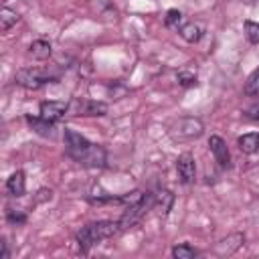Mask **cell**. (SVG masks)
Instances as JSON below:
<instances>
[{"label": "cell", "mask_w": 259, "mask_h": 259, "mask_svg": "<svg viewBox=\"0 0 259 259\" xmlns=\"http://www.w3.org/2000/svg\"><path fill=\"white\" fill-rule=\"evenodd\" d=\"M63 142H65V154L77 162L83 168H105L107 166V152L103 146L89 142L83 134H79L73 127H65L63 130Z\"/></svg>", "instance_id": "6da1fadb"}, {"label": "cell", "mask_w": 259, "mask_h": 259, "mask_svg": "<svg viewBox=\"0 0 259 259\" xmlns=\"http://www.w3.org/2000/svg\"><path fill=\"white\" fill-rule=\"evenodd\" d=\"M117 233H119V223L117 221L103 219V221H95V223H89V225L81 227V231L75 235V239H77L79 251L83 255H87L91 251V247L99 245L105 239H111Z\"/></svg>", "instance_id": "7a4b0ae2"}, {"label": "cell", "mask_w": 259, "mask_h": 259, "mask_svg": "<svg viewBox=\"0 0 259 259\" xmlns=\"http://www.w3.org/2000/svg\"><path fill=\"white\" fill-rule=\"evenodd\" d=\"M154 206H156V194H154V192H144V196H142L138 202H134V204H130V206H123V212H121V217L117 219V223H119V233L130 231L132 227H136Z\"/></svg>", "instance_id": "3957f363"}, {"label": "cell", "mask_w": 259, "mask_h": 259, "mask_svg": "<svg viewBox=\"0 0 259 259\" xmlns=\"http://www.w3.org/2000/svg\"><path fill=\"white\" fill-rule=\"evenodd\" d=\"M202 132H204L202 121H200L198 117H192V115H186V117L176 119V121L170 125V130H168L170 138H172V140H176V142L196 140V138H200V136H202Z\"/></svg>", "instance_id": "277c9868"}, {"label": "cell", "mask_w": 259, "mask_h": 259, "mask_svg": "<svg viewBox=\"0 0 259 259\" xmlns=\"http://www.w3.org/2000/svg\"><path fill=\"white\" fill-rule=\"evenodd\" d=\"M14 81H16V85H20V87H24L28 91H36L47 83H55L57 77L47 75V73H42L38 69H18L16 75H14Z\"/></svg>", "instance_id": "5b68a950"}, {"label": "cell", "mask_w": 259, "mask_h": 259, "mask_svg": "<svg viewBox=\"0 0 259 259\" xmlns=\"http://www.w3.org/2000/svg\"><path fill=\"white\" fill-rule=\"evenodd\" d=\"M107 103L97 99H73L69 103V115L81 117H101L107 115Z\"/></svg>", "instance_id": "8992f818"}, {"label": "cell", "mask_w": 259, "mask_h": 259, "mask_svg": "<svg viewBox=\"0 0 259 259\" xmlns=\"http://www.w3.org/2000/svg\"><path fill=\"white\" fill-rule=\"evenodd\" d=\"M69 113V103L67 101H55V99H47V101H40L38 105V115L57 123L61 117H65Z\"/></svg>", "instance_id": "52a82bcc"}, {"label": "cell", "mask_w": 259, "mask_h": 259, "mask_svg": "<svg viewBox=\"0 0 259 259\" xmlns=\"http://www.w3.org/2000/svg\"><path fill=\"white\" fill-rule=\"evenodd\" d=\"M208 150H210L214 162H217L223 170L231 168V152H229L227 142H225L221 136H210V138H208Z\"/></svg>", "instance_id": "ba28073f"}, {"label": "cell", "mask_w": 259, "mask_h": 259, "mask_svg": "<svg viewBox=\"0 0 259 259\" xmlns=\"http://www.w3.org/2000/svg\"><path fill=\"white\" fill-rule=\"evenodd\" d=\"M176 172H178V178L182 184H192L194 178H196V162H194V156L190 152H184L178 156L176 160Z\"/></svg>", "instance_id": "9c48e42d"}, {"label": "cell", "mask_w": 259, "mask_h": 259, "mask_svg": "<svg viewBox=\"0 0 259 259\" xmlns=\"http://www.w3.org/2000/svg\"><path fill=\"white\" fill-rule=\"evenodd\" d=\"M243 243H245V235H243V233H231V235H227V237H223L221 241L214 243L212 253H217L219 257H229V255H233Z\"/></svg>", "instance_id": "30bf717a"}, {"label": "cell", "mask_w": 259, "mask_h": 259, "mask_svg": "<svg viewBox=\"0 0 259 259\" xmlns=\"http://www.w3.org/2000/svg\"><path fill=\"white\" fill-rule=\"evenodd\" d=\"M24 121H26V125H28L36 136H40V138H53V136H55V125H57V123H53V121H49V119H45V117H40V115H30V113H26V115H24Z\"/></svg>", "instance_id": "8fae6325"}, {"label": "cell", "mask_w": 259, "mask_h": 259, "mask_svg": "<svg viewBox=\"0 0 259 259\" xmlns=\"http://www.w3.org/2000/svg\"><path fill=\"white\" fill-rule=\"evenodd\" d=\"M6 192L8 196H14V198H20L26 194V176L22 170H16L6 178Z\"/></svg>", "instance_id": "7c38bea8"}, {"label": "cell", "mask_w": 259, "mask_h": 259, "mask_svg": "<svg viewBox=\"0 0 259 259\" xmlns=\"http://www.w3.org/2000/svg\"><path fill=\"white\" fill-rule=\"evenodd\" d=\"M237 146L243 154H257L259 152V132H249V134H243L239 136L237 140Z\"/></svg>", "instance_id": "4fadbf2b"}, {"label": "cell", "mask_w": 259, "mask_h": 259, "mask_svg": "<svg viewBox=\"0 0 259 259\" xmlns=\"http://www.w3.org/2000/svg\"><path fill=\"white\" fill-rule=\"evenodd\" d=\"M51 53H53L51 42L45 40V38H36V40H32L30 47H28V55H30L32 59H36V61H47V59L51 57Z\"/></svg>", "instance_id": "5bb4252c"}, {"label": "cell", "mask_w": 259, "mask_h": 259, "mask_svg": "<svg viewBox=\"0 0 259 259\" xmlns=\"http://www.w3.org/2000/svg\"><path fill=\"white\" fill-rule=\"evenodd\" d=\"M178 34L186 40V42H198L200 38H202V34H204V30H202V26L198 24V22H184L182 24V28L178 30Z\"/></svg>", "instance_id": "9a60e30c"}, {"label": "cell", "mask_w": 259, "mask_h": 259, "mask_svg": "<svg viewBox=\"0 0 259 259\" xmlns=\"http://www.w3.org/2000/svg\"><path fill=\"white\" fill-rule=\"evenodd\" d=\"M164 24H166V28L178 32V30L182 28V24H184V14H182L178 8H170V10L166 12V16H164Z\"/></svg>", "instance_id": "2e32d148"}, {"label": "cell", "mask_w": 259, "mask_h": 259, "mask_svg": "<svg viewBox=\"0 0 259 259\" xmlns=\"http://www.w3.org/2000/svg\"><path fill=\"white\" fill-rule=\"evenodd\" d=\"M174 259H194L198 255V249H194L190 243H176L170 251Z\"/></svg>", "instance_id": "e0dca14e"}, {"label": "cell", "mask_w": 259, "mask_h": 259, "mask_svg": "<svg viewBox=\"0 0 259 259\" xmlns=\"http://www.w3.org/2000/svg\"><path fill=\"white\" fill-rule=\"evenodd\" d=\"M18 12H14V10H10L8 6H2L0 8V30L2 32H6V30H10L16 22H18Z\"/></svg>", "instance_id": "ac0fdd59"}, {"label": "cell", "mask_w": 259, "mask_h": 259, "mask_svg": "<svg viewBox=\"0 0 259 259\" xmlns=\"http://www.w3.org/2000/svg\"><path fill=\"white\" fill-rule=\"evenodd\" d=\"M172 204H174V194H172L170 190H158V192H156V206L162 208V214H164V217L170 212Z\"/></svg>", "instance_id": "d6986e66"}, {"label": "cell", "mask_w": 259, "mask_h": 259, "mask_svg": "<svg viewBox=\"0 0 259 259\" xmlns=\"http://www.w3.org/2000/svg\"><path fill=\"white\" fill-rule=\"evenodd\" d=\"M243 91H245V95H249V97H259V67L247 77Z\"/></svg>", "instance_id": "ffe728a7"}, {"label": "cell", "mask_w": 259, "mask_h": 259, "mask_svg": "<svg viewBox=\"0 0 259 259\" xmlns=\"http://www.w3.org/2000/svg\"><path fill=\"white\" fill-rule=\"evenodd\" d=\"M6 221L10 225H14V227H20V225H24L28 221V217H26V212L22 208H6Z\"/></svg>", "instance_id": "44dd1931"}, {"label": "cell", "mask_w": 259, "mask_h": 259, "mask_svg": "<svg viewBox=\"0 0 259 259\" xmlns=\"http://www.w3.org/2000/svg\"><path fill=\"white\" fill-rule=\"evenodd\" d=\"M243 28H245V36L251 45H259V22H253V20H245L243 22Z\"/></svg>", "instance_id": "7402d4cb"}, {"label": "cell", "mask_w": 259, "mask_h": 259, "mask_svg": "<svg viewBox=\"0 0 259 259\" xmlns=\"http://www.w3.org/2000/svg\"><path fill=\"white\" fill-rule=\"evenodd\" d=\"M178 85L184 87V89H188V87H196V85H198V79H196L194 73L180 71V73H178Z\"/></svg>", "instance_id": "603a6c76"}, {"label": "cell", "mask_w": 259, "mask_h": 259, "mask_svg": "<svg viewBox=\"0 0 259 259\" xmlns=\"http://www.w3.org/2000/svg\"><path fill=\"white\" fill-rule=\"evenodd\" d=\"M245 117H249V119H253V121H259V101L251 103V105L245 109Z\"/></svg>", "instance_id": "cb8c5ba5"}, {"label": "cell", "mask_w": 259, "mask_h": 259, "mask_svg": "<svg viewBox=\"0 0 259 259\" xmlns=\"http://www.w3.org/2000/svg\"><path fill=\"white\" fill-rule=\"evenodd\" d=\"M38 194H40V196H36V202L51 198V196H53V190H47V188H42V190H38Z\"/></svg>", "instance_id": "d4e9b609"}, {"label": "cell", "mask_w": 259, "mask_h": 259, "mask_svg": "<svg viewBox=\"0 0 259 259\" xmlns=\"http://www.w3.org/2000/svg\"><path fill=\"white\" fill-rule=\"evenodd\" d=\"M0 259H8V243L4 239L0 241Z\"/></svg>", "instance_id": "484cf974"}]
</instances>
